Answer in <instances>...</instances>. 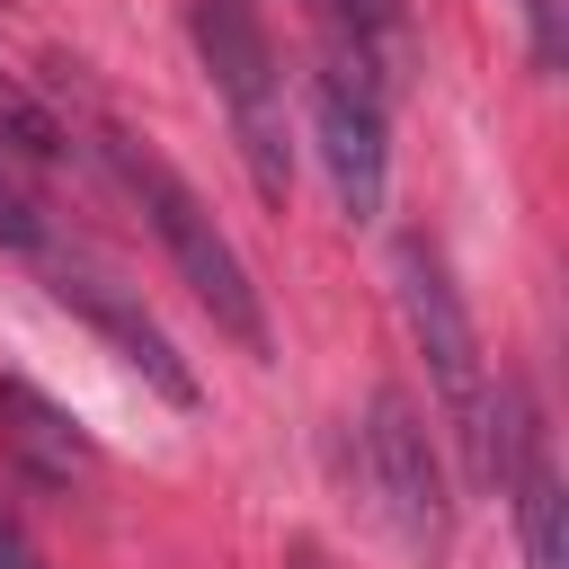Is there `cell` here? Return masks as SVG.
Returning a JSON list of instances; mask_svg holds the SVG:
<instances>
[{
    "label": "cell",
    "mask_w": 569,
    "mask_h": 569,
    "mask_svg": "<svg viewBox=\"0 0 569 569\" xmlns=\"http://www.w3.org/2000/svg\"><path fill=\"white\" fill-rule=\"evenodd\" d=\"M391 293H400V320H409V347L436 382V409L462 445V471L489 489L498 480V391H489V356H480V329H471V302L445 267V249L427 231H400L391 240Z\"/></svg>",
    "instance_id": "6da1fadb"
},
{
    "label": "cell",
    "mask_w": 569,
    "mask_h": 569,
    "mask_svg": "<svg viewBox=\"0 0 569 569\" xmlns=\"http://www.w3.org/2000/svg\"><path fill=\"white\" fill-rule=\"evenodd\" d=\"M107 169H116V187L142 204L151 240L169 249V267H178V284L204 302V320H213L240 356H267V347H276V338H267V293H258L249 258L231 249V231L204 213V196H196L160 151H142L133 133H107Z\"/></svg>",
    "instance_id": "7a4b0ae2"
},
{
    "label": "cell",
    "mask_w": 569,
    "mask_h": 569,
    "mask_svg": "<svg viewBox=\"0 0 569 569\" xmlns=\"http://www.w3.org/2000/svg\"><path fill=\"white\" fill-rule=\"evenodd\" d=\"M187 44L231 116L240 169L267 204L293 196V124H284V53L258 18V0H187Z\"/></svg>",
    "instance_id": "3957f363"
},
{
    "label": "cell",
    "mask_w": 569,
    "mask_h": 569,
    "mask_svg": "<svg viewBox=\"0 0 569 569\" xmlns=\"http://www.w3.org/2000/svg\"><path fill=\"white\" fill-rule=\"evenodd\" d=\"M356 480L373 498V516L400 533L409 560H436L453 542V489H445V462H436V436L418 418L409 391H373L365 418H356Z\"/></svg>",
    "instance_id": "277c9868"
},
{
    "label": "cell",
    "mask_w": 569,
    "mask_h": 569,
    "mask_svg": "<svg viewBox=\"0 0 569 569\" xmlns=\"http://www.w3.org/2000/svg\"><path fill=\"white\" fill-rule=\"evenodd\" d=\"M311 142H320V169H329V196L347 222H373L382 196H391V98L365 62H347L338 44L320 53L311 71Z\"/></svg>",
    "instance_id": "5b68a950"
},
{
    "label": "cell",
    "mask_w": 569,
    "mask_h": 569,
    "mask_svg": "<svg viewBox=\"0 0 569 569\" xmlns=\"http://www.w3.org/2000/svg\"><path fill=\"white\" fill-rule=\"evenodd\" d=\"M489 489L516 507L525 569H560V471H551V436H542V409L525 382L498 391V480Z\"/></svg>",
    "instance_id": "8992f818"
},
{
    "label": "cell",
    "mask_w": 569,
    "mask_h": 569,
    "mask_svg": "<svg viewBox=\"0 0 569 569\" xmlns=\"http://www.w3.org/2000/svg\"><path fill=\"white\" fill-rule=\"evenodd\" d=\"M44 267H53V293H62V302H71V311H80V320H89V329H98V338H107V347H116V356H124V365H133V373L160 391V400L196 409V373H187V356L169 347V329H160V320H151V311H142L124 284H107L98 267L53 258V249H44Z\"/></svg>",
    "instance_id": "52a82bcc"
},
{
    "label": "cell",
    "mask_w": 569,
    "mask_h": 569,
    "mask_svg": "<svg viewBox=\"0 0 569 569\" xmlns=\"http://www.w3.org/2000/svg\"><path fill=\"white\" fill-rule=\"evenodd\" d=\"M0 453H9L36 489H80V480H98L89 427H80L53 391H36L27 373H0Z\"/></svg>",
    "instance_id": "ba28073f"
},
{
    "label": "cell",
    "mask_w": 569,
    "mask_h": 569,
    "mask_svg": "<svg viewBox=\"0 0 569 569\" xmlns=\"http://www.w3.org/2000/svg\"><path fill=\"white\" fill-rule=\"evenodd\" d=\"M329 18V44L347 62H365L382 80V98L400 89V62H409V0H320Z\"/></svg>",
    "instance_id": "9c48e42d"
},
{
    "label": "cell",
    "mask_w": 569,
    "mask_h": 569,
    "mask_svg": "<svg viewBox=\"0 0 569 569\" xmlns=\"http://www.w3.org/2000/svg\"><path fill=\"white\" fill-rule=\"evenodd\" d=\"M0 151H18V160H62V151H71L62 116H53L18 71H0Z\"/></svg>",
    "instance_id": "30bf717a"
},
{
    "label": "cell",
    "mask_w": 569,
    "mask_h": 569,
    "mask_svg": "<svg viewBox=\"0 0 569 569\" xmlns=\"http://www.w3.org/2000/svg\"><path fill=\"white\" fill-rule=\"evenodd\" d=\"M525 9V53H533V71H551L560 62V0H516Z\"/></svg>",
    "instance_id": "8fae6325"
},
{
    "label": "cell",
    "mask_w": 569,
    "mask_h": 569,
    "mask_svg": "<svg viewBox=\"0 0 569 569\" xmlns=\"http://www.w3.org/2000/svg\"><path fill=\"white\" fill-rule=\"evenodd\" d=\"M0 569H44V551H36V542H27L9 516H0Z\"/></svg>",
    "instance_id": "7c38bea8"
},
{
    "label": "cell",
    "mask_w": 569,
    "mask_h": 569,
    "mask_svg": "<svg viewBox=\"0 0 569 569\" xmlns=\"http://www.w3.org/2000/svg\"><path fill=\"white\" fill-rule=\"evenodd\" d=\"M284 569H329V560H320L311 542H293V551H284Z\"/></svg>",
    "instance_id": "4fadbf2b"
}]
</instances>
